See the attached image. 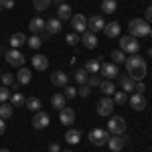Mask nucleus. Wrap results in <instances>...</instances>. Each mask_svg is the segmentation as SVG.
<instances>
[{
	"instance_id": "1",
	"label": "nucleus",
	"mask_w": 152,
	"mask_h": 152,
	"mask_svg": "<svg viewBox=\"0 0 152 152\" xmlns=\"http://www.w3.org/2000/svg\"><path fill=\"white\" fill-rule=\"evenodd\" d=\"M126 69H128V75L134 79V81H142L148 73V65L146 61L140 57V55H132V57H126Z\"/></svg>"
},
{
	"instance_id": "2",
	"label": "nucleus",
	"mask_w": 152,
	"mask_h": 152,
	"mask_svg": "<svg viewBox=\"0 0 152 152\" xmlns=\"http://www.w3.org/2000/svg\"><path fill=\"white\" fill-rule=\"evenodd\" d=\"M128 28H130V35L132 37H146V35H150V26H148V23L144 20V18H132L128 24Z\"/></svg>"
},
{
	"instance_id": "3",
	"label": "nucleus",
	"mask_w": 152,
	"mask_h": 152,
	"mask_svg": "<svg viewBox=\"0 0 152 152\" xmlns=\"http://www.w3.org/2000/svg\"><path fill=\"white\" fill-rule=\"evenodd\" d=\"M120 51L130 53V55H136V53L140 51V43H138V39H136V37H132V35L120 37Z\"/></svg>"
},
{
	"instance_id": "4",
	"label": "nucleus",
	"mask_w": 152,
	"mask_h": 152,
	"mask_svg": "<svg viewBox=\"0 0 152 152\" xmlns=\"http://www.w3.org/2000/svg\"><path fill=\"white\" fill-rule=\"evenodd\" d=\"M107 132L114 134V136H122V134L126 132V120L122 116L110 118V122H107Z\"/></svg>"
},
{
	"instance_id": "5",
	"label": "nucleus",
	"mask_w": 152,
	"mask_h": 152,
	"mask_svg": "<svg viewBox=\"0 0 152 152\" xmlns=\"http://www.w3.org/2000/svg\"><path fill=\"white\" fill-rule=\"evenodd\" d=\"M107 138H110V132H107V130L95 128V130L89 132V142L95 144V146H104V144H107Z\"/></svg>"
},
{
	"instance_id": "6",
	"label": "nucleus",
	"mask_w": 152,
	"mask_h": 152,
	"mask_svg": "<svg viewBox=\"0 0 152 152\" xmlns=\"http://www.w3.org/2000/svg\"><path fill=\"white\" fill-rule=\"evenodd\" d=\"M95 110H97V116H110L112 112H114V99L112 97H102L97 105H95Z\"/></svg>"
},
{
	"instance_id": "7",
	"label": "nucleus",
	"mask_w": 152,
	"mask_h": 152,
	"mask_svg": "<svg viewBox=\"0 0 152 152\" xmlns=\"http://www.w3.org/2000/svg\"><path fill=\"white\" fill-rule=\"evenodd\" d=\"M71 28H73V33H77V35H79V33L83 35V33L87 31V18L83 16L81 12L71 16Z\"/></svg>"
},
{
	"instance_id": "8",
	"label": "nucleus",
	"mask_w": 152,
	"mask_h": 152,
	"mask_svg": "<svg viewBox=\"0 0 152 152\" xmlns=\"http://www.w3.org/2000/svg\"><path fill=\"white\" fill-rule=\"evenodd\" d=\"M49 124H51V118H49L47 112H35V116H33V128L37 130H43V128H47Z\"/></svg>"
},
{
	"instance_id": "9",
	"label": "nucleus",
	"mask_w": 152,
	"mask_h": 152,
	"mask_svg": "<svg viewBox=\"0 0 152 152\" xmlns=\"http://www.w3.org/2000/svg\"><path fill=\"white\" fill-rule=\"evenodd\" d=\"M6 61L10 63L12 67H23L24 65V55L18 49H10V51L6 53Z\"/></svg>"
},
{
	"instance_id": "10",
	"label": "nucleus",
	"mask_w": 152,
	"mask_h": 152,
	"mask_svg": "<svg viewBox=\"0 0 152 152\" xmlns=\"http://www.w3.org/2000/svg\"><path fill=\"white\" fill-rule=\"evenodd\" d=\"M105 26V20L102 18V16H97V14H94V16H89L87 18V31H91V33H99V31H104Z\"/></svg>"
},
{
	"instance_id": "11",
	"label": "nucleus",
	"mask_w": 152,
	"mask_h": 152,
	"mask_svg": "<svg viewBox=\"0 0 152 152\" xmlns=\"http://www.w3.org/2000/svg\"><path fill=\"white\" fill-rule=\"evenodd\" d=\"M126 142H128L126 138H122V136H114V134H112V136L107 138V146H110V150H112V152H120L124 146H126Z\"/></svg>"
},
{
	"instance_id": "12",
	"label": "nucleus",
	"mask_w": 152,
	"mask_h": 152,
	"mask_svg": "<svg viewBox=\"0 0 152 152\" xmlns=\"http://www.w3.org/2000/svg\"><path fill=\"white\" fill-rule=\"evenodd\" d=\"M99 71H102V75H104L105 79H114V77H118V65L116 63H104L102 67H99Z\"/></svg>"
},
{
	"instance_id": "13",
	"label": "nucleus",
	"mask_w": 152,
	"mask_h": 152,
	"mask_svg": "<svg viewBox=\"0 0 152 152\" xmlns=\"http://www.w3.org/2000/svg\"><path fill=\"white\" fill-rule=\"evenodd\" d=\"M59 120H61V124L71 126V124L75 122V112H73L71 107H63V110H59Z\"/></svg>"
},
{
	"instance_id": "14",
	"label": "nucleus",
	"mask_w": 152,
	"mask_h": 152,
	"mask_svg": "<svg viewBox=\"0 0 152 152\" xmlns=\"http://www.w3.org/2000/svg\"><path fill=\"white\" fill-rule=\"evenodd\" d=\"M45 24H47V20H43L41 16H35V18H31L28 28H31L33 35H39V33H45Z\"/></svg>"
},
{
	"instance_id": "15",
	"label": "nucleus",
	"mask_w": 152,
	"mask_h": 152,
	"mask_svg": "<svg viewBox=\"0 0 152 152\" xmlns=\"http://www.w3.org/2000/svg\"><path fill=\"white\" fill-rule=\"evenodd\" d=\"M81 43L87 49H95L97 45H99V43H97V35H94L91 31H85V33L81 35Z\"/></svg>"
},
{
	"instance_id": "16",
	"label": "nucleus",
	"mask_w": 152,
	"mask_h": 152,
	"mask_svg": "<svg viewBox=\"0 0 152 152\" xmlns=\"http://www.w3.org/2000/svg\"><path fill=\"white\" fill-rule=\"evenodd\" d=\"M71 16H73V14H71V6L67 2H61L59 8H57V18L63 23V20H71Z\"/></svg>"
},
{
	"instance_id": "17",
	"label": "nucleus",
	"mask_w": 152,
	"mask_h": 152,
	"mask_svg": "<svg viewBox=\"0 0 152 152\" xmlns=\"http://www.w3.org/2000/svg\"><path fill=\"white\" fill-rule=\"evenodd\" d=\"M130 105H132L134 110H138V112H140V110H146V97L142 94H134L130 97Z\"/></svg>"
},
{
	"instance_id": "18",
	"label": "nucleus",
	"mask_w": 152,
	"mask_h": 152,
	"mask_svg": "<svg viewBox=\"0 0 152 152\" xmlns=\"http://www.w3.org/2000/svg\"><path fill=\"white\" fill-rule=\"evenodd\" d=\"M65 142L67 144H79L81 142V132L75 130V128H69L65 132Z\"/></svg>"
},
{
	"instance_id": "19",
	"label": "nucleus",
	"mask_w": 152,
	"mask_h": 152,
	"mask_svg": "<svg viewBox=\"0 0 152 152\" xmlns=\"http://www.w3.org/2000/svg\"><path fill=\"white\" fill-rule=\"evenodd\" d=\"M61 20L59 18H49L47 24H45V31H47L49 35H57V33H61Z\"/></svg>"
},
{
	"instance_id": "20",
	"label": "nucleus",
	"mask_w": 152,
	"mask_h": 152,
	"mask_svg": "<svg viewBox=\"0 0 152 152\" xmlns=\"http://www.w3.org/2000/svg\"><path fill=\"white\" fill-rule=\"evenodd\" d=\"M33 67H35L37 71H45L49 67V59L45 57V55H41V53H39V55L33 57Z\"/></svg>"
},
{
	"instance_id": "21",
	"label": "nucleus",
	"mask_w": 152,
	"mask_h": 152,
	"mask_svg": "<svg viewBox=\"0 0 152 152\" xmlns=\"http://www.w3.org/2000/svg\"><path fill=\"white\" fill-rule=\"evenodd\" d=\"M120 87H122V91H126V94H132L134 91V87H136V81L126 75V77H120Z\"/></svg>"
},
{
	"instance_id": "22",
	"label": "nucleus",
	"mask_w": 152,
	"mask_h": 152,
	"mask_svg": "<svg viewBox=\"0 0 152 152\" xmlns=\"http://www.w3.org/2000/svg\"><path fill=\"white\" fill-rule=\"evenodd\" d=\"M51 83L57 85V87H65V85H67V75H65L63 71H55V73L51 75Z\"/></svg>"
},
{
	"instance_id": "23",
	"label": "nucleus",
	"mask_w": 152,
	"mask_h": 152,
	"mask_svg": "<svg viewBox=\"0 0 152 152\" xmlns=\"http://www.w3.org/2000/svg\"><path fill=\"white\" fill-rule=\"evenodd\" d=\"M99 61H102V57L99 59H89V61H85V67L83 69L87 71V73H91V75H97V71H99Z\"/></svg>"
},
{
	"instance_id": "24",
	"label": "nucleus",
	"mask_w": 152,
	"mask_h": 152,
	"mask_svg": "<svg viewBox=\"0 0 152 152\" xmlns=\"http://www.w3.org/2000/svg\"><path fill=\"white\" fill-rule=\"evenodd\" d=\"M31 77H33V73L28 69H24V67H20V71L16 73V81L20 83V85H26V83H31Z\"/></svg>"
},
{
	"instance_id": "25",
	"label": "nucleus",
	"mask_w": 152,
	"mask_h": 152,
	"mask_svg": "<svg viewBox=\"0 0 152 152\" xmlns=\"http://www.w3.org/2000/svg\"><path fill=\"white\" fill-rule=\"evenodd\" d=\"M120 31H122V28H120V24H118V23H107V24L104 26V33L110 37V39L118 37V35H120Z\"/></svg>"
},
{
	"instance_id": "26",
	"label": "nucleus",
	"mask_w": 152,
	"mask_h": 152,
	"mask_svg": "<svg viewBox=\"0 0 152 152\" xmlns=\"http://www.w3.org/2000/svg\"><path fill=\"white\" fill-rule=\"evenodd\" d=\"M26 43V37L23 35V33H14V35H10V45L12 49H20Z\"/></svg>"
},
{
	"instance_id": "27",
	"label": "nucleus",
	"mask_w": 152,
	"mask_h": 152,
	"mask_svg": "<svg viewBox=\"0 0 152 152\" xmlns=\"http://www.w3.org/2000/svg\"><path fill=\"white\" fill-rule=\"evenodd\" d=\"M99 89H102V94H105L107 97L116 94V87H114V81H110V79H105V81H99Z\"/></svg>"
},
{
	"instance_id": "28",
	"label": "nucleus",
	"mask_w": 152,
	"mask_h": 152,
	"mask_svg": "<svg viewBox=\"0 0 152 152\" xmlns=\"http://www.w3.org/2000/svg\"><path fill=\"white\" fill-rule=\"evenodd\" d=\"M65 99H67V97L63 94H55L51 97V105H53L55 110H63V107H65Z\"/></svg>"
},
{
	"instance_id": "29",
	"label": "nucleus",
	"mask_w": 152,
	"mask_h": 152,
	"mask_svg": "<svg viewBox=\"0 0 152 152\" xmlns=\"http://www.w3.org/2000/svg\"><path fill=\"white\" fill-rule=\"evenodd\" d=\"M118 8V2L116 0H102V10L105 14H112V12H116Z\"/></svg>"
},
{
	"instance_id": "30",
	"label": "nucleus",
	"mask_w": 152,
	"mask_h": 152,
	"mask_svg": "<svg viewBox=\"0 0 152 152\" xmlns=\"http://www.w3.org/2000/svg\"><path fill=\"white\" fill-rule=\"evenodd\" d=\"M0 81L4 83V87H8V85H14V87H16V85H18V81L14 79L12 73H2V75H0Z\"/></svg>"
},
{
	"instance_id": "31",
	"label": "nucleus",
	"mask_w": 152,
	"mask_h": 152,
	"mask_svg": "<svg viewBox=\"0 0 152 152\" xmlns=\"http://www.w3.org/2000/svg\"><path fill=\"white\" fill-rule=\"evenodd\" d=\"M112 61H114L116 65H120V63H126V53H124V51H120V49L112 51Z\"/></svg>"
},
{
	"instance_id": "32",
	"label": "nucleus",
	"mask_w": 152,
	"mask_h": 152,
	"mask_svg": "<svg viewBox=\"0 0 152 152\" xmlns=\"http://www.w3.org/2000/svg\"><path fill=\"white\" fill-rule=\"evenodd\" d=\"M24 105H26L28 110H33V112H39V110H41V99H39V97H28V99L24 102Z\"/></svg>"
},
{
	"instance_id": "33",
	"label": "nucleus",
	"mask_w": 152,
	"mask_h": 152,
	"mask_svg": "<svg viewBox=\"0 0 152 152\" xmlns=\"http://www.w3.org/2000/svg\"><path fill=\"white\" fill-rule=\"evenodd\" d=\"M87 75H89V73H87L85 69L75 71V81H77V85H85V83H87Z\"/></svg>"
},
{
	"instance_id": "34",
	"label": "nucleus",
	"mask_w": 152,
	"mask_h": 152,
	"mask_svg": "<svg viewBox=\"0 0 152 152\" xmlns=\"http://www.w3.org/2000/svg\"><path fill=\"white\" fill-rule=\"evenodd\" d=\"M10 116H12V105L0 104V118H2V120H8Z\"/></svg>"
},
{
	"instance_id": "35",
	"label": "nucleus",
	"mask_w": 152,
	"mask_h": 152,
	"mask_svg": "<svg viewBox=\"0 0 152 152\" xmlns=\"http://www.w3.org/2000/svg\"><path fill=\"white\" fill-rule=\"evenodd\" d=\"M33 6H35L39 12H43L51 6V0H33Z\"/></svg>"
},
{
	"instance_id": "36",
	"label": "nucleus",
	"mask_w": 152,
	"mask_h": 152,
	"mask_svg": "<svg viewBox=\"0 0 152 152\" xmlns=\"http://www.w3.org/2000/svg\"><path fill=\"white\" fill-rule=\"evenodd\" d=\"M10 99H12V105H16V107L18 105H24V102H26V97L23 94H18V91L16 94H10Z\"/></svg>"
},
{
	"instance_id": "37",
	"label": "nucleus",
	"mask_w": 152,
	"mask_h": 152,
	"mask_svg": "<svg viewBox=\"0 0 152 152\" xmlns=\"http://www.w3.org/2000/svg\"><path fill=\"white\" fill-rule=\"evenodd\" d=\"M41 43H43V41H41V37H39V35H31V39H26V45H28L31 49H39V47H41Z\"/></svg>"
},
{
	"instance_id": "38",
	"label": "nucleus",
	"mask_w": 152,
	"mask_h": 152,
	"mask_svg": "<svg viewBox=\"0 0 152 152\" xmlns=\"http://www.w3.org/2000/svg\"><path fill=\"white\" fill-rule=\"evenodd\" d=\"M126 102H128V95H126V91H116V94H114V104L124 105Z\"/></svg>"
},
{
	"instance_id": "39",
	"label": "nucleus",
	"mask_w": 152,
	"mask_h": 152,
	"mask_svg": "<svg viewBox=\"0 0 152 152\" xmlns=\"http://www.w3.org/2000/svg\"><path fill=\"white\" fill-rule=\"evenodd\" d=\"M65 41H67V45H77L81 39H79V35H77V33H69V35L65 37Z\"/></svg>"
},
{
	"instance_id": "40",
	"label": "nucleus",
	"mask_w": 152,
	"mask_h": 152,
	"mask_svg": "<svg viewBox=\"0 0 152 152\" xmlns=\"http://www.w3.org/2000/svg\"><path fill=\"white\" fill-rule=\"evenodd\" d=\"M65 97H67V99H73V97H77V89H75V87H71V85H65Z\"/></svg>"
},
{
	"instance_id": "41",
	"label": "nucleus",
	"mask_w": 152,
	"mask_h": 152,
	"mask_svg": "<svg viewBox=\"0 0 152 152\" xmlns=\"http://www.w3.org/2000/svg\"><path fill=\"white\" fill-rule=\"evenodd\" d=\"M8 97H10V91H8V87H4V85H2V87H0V104H4Z\"/></svg>"
},
{
	"instance_id": "42",
	"label": "nucleus",
	"mask_w": 152,
	"mask_h": 152,
	"mask_svg": "<svg viewBox=\"0 0 152 152\" xmlns=\"http://www.w3.org/2000/svg\"><path fill=\"white\" fill-rule=\"evenodd\" d=\"M89 91H91V87L85 83V85H79V91H77V95H81V97H87V95H89Z\"/></svg>"
},
{
	"instance_id": "43",
	"label": "nucleus",
	"mask_w": 152,
	"mask_h": 152,
	"mask_svg": "<svg viewBox=\"0 0 152 152\" xmlns=\"http://www.w3.org/2000/svg\"><path fill=\"white\" fill-rule=\"evenodd\" d=\"M87 85H89V87H99V79H97V75L87 77Z\"/></svg>"
},
{
	"instance_id": "44",
	"label": "nucleus",
	"mask_w": 152,
	"mask_h": 152,
	"mask_svg": "<svg viewBox=\"0 0 152 152\" xmlns=\"http://www.w3.org/2000/svg\"><path fill=\"white\" fill-rule=\"evenodd\" d=\"M134 91H136V94H144V91H146V85H144L142 81H136V87H134Z\"/></svg>"
},
{
	"instance_id": "45",
	"label": "nucleus",
	"mask_w": 152,
	"mask_h": 152,
	"mask_svg": "<svg viewBox=\"0 0 152 152\" xmlns=\"http://www.w3.org/2000/svg\"><path fill=\"white\" fill-rule=\"evenodd\" d=\"M2 8H6V10L14 8V0H2Z\"/></svg>"
},
{
	"instance_id": "46",
	"label": "nucleus",
	"mask_w": 152,
	"mask_h": 152,
	"mask_svg": "<svg viewBox=\"0 0 152 152\" xmlns=\"http://www.w3.org/2000/svg\"><path fill=\"white\" fill-rule=\"evenodd\" d=\"M49 152H61V148H59L57 142H51V144H49Z\"/></svg>"
},
{
	"instance_id": "47",
	"label": "nucleus",
	"mask_w": 152,
	"mask_h": 152,
	"mask_svg": "<svg viewBox=\"0 0 152 152\" xmlns=\"http://www.w3.org/2000/svg\"><path fill=\"white\" fill-rule=\"evenodd\" d=\"M144 20H146V23H152V4L146 8V18H144Z\"/></svg>"
},
{
	"instance_id": "48",
	"label": "nucleus",
	"mask_w": 152,
	"mask_h": 152,
	"mask_svg": "<svg viewBox=\"0 0 152 152\" xmlns=\"http://www.w3.org/2000/svg\"><path fill=\"white\" fill-rule=\"evenodd\" d=\"M4 130H6V124H4V120H2V118H0V136H2V134H4Z\"/></svg>"
},
{
	"instance_id": "49",
	"label": "nucleus",
	"mask_w": 152,
	"mask_h": 152,
	"mask_svg": "<svg viewBox=\"0 0 152 152\" xmlns=\"http://www.w3.org/2000/svg\"><path fill=\"white\" fill-rule=\"evenodd\" d=\"M0 152H10V150H6V148H0Z\"/></svg>"
},
{
	"instance_id": "50",
	"label": "nucleus",
	"mask_w": 152,
	"mask_h": 152,
	"mask_svg": "<svg viewBox=\"0 0 152 152\" xmlns=\"http://www.w3.org/2000/svg\"><path fill=\"white\" fill-rule=\"evenodd\" d=\"M61 152H73V150H61Z\"/></svg>"
},
{
	"instance_id": "51",
	"label": "nucleus",
	"mask_w": 152,
	"mask_h": 152,
	"mask_svg": "<svg viewBox=\"0 0 152 152\" xmlns=\"http://www.w3.org/2000/svg\"><path fill=\"white\" fill-rule=\"evenodd\" d=\"M148 53H150V57H152V49H150V51H148Z\"/></svg>"
},
{
	"instance_id": "52",
	"label": "nucleus",
	"mask_w": 152,
	"mask_h": 152,
	"mask_svg": "<svg viewBox=\"0 0 152 152\" xmlns=\"http://www.w3.org/2000/svg\"><path fill=\"white\" fill-rule=\"evenodd\" d=\"M0 8H2V0H0Z\"/></svg>"
},
{
	"instance_id": "53",
	"label": "nucleus",
	"mask_w": 152,
	"mask_h": 152,
	"mask_svg": "<svg viewBox=\"0 0 152 152\" xmlns=\"http://www.w3.org/2000/svg\"><path fill=\"white\" fill-rule=\"evenodd\" d=\"M150 37H152V28H150Z\"/></svg>"
},
{
	"instance_id": "54",
	"label": "nucleus",
	"mask_w": 152,
	"mask_h": 152,
	"mask_svg": "<svg viewBox=\"0 0 152 152\" xmlns=\"http://www.w3.org/2000/svg\"><path fill=\"white\" fill-rule=\"evenodd\" d=\"M59 2H65V0H59Z\"/></svg>"
},
{
	"instance_id": "55",
	"label": "nucleus",
	"mask_w": 152,
	"mask_h": 152,
	"mask_svg": "<svg viewBox=\"0 0 152 152\" xmlns=\"http://www.w3.org/2000/svg\"><path fill=\"white\" fill-rule=\"evenodd\" d=\"M0 75H2V73H0Z\"/></svg>"
}]
</instances>
